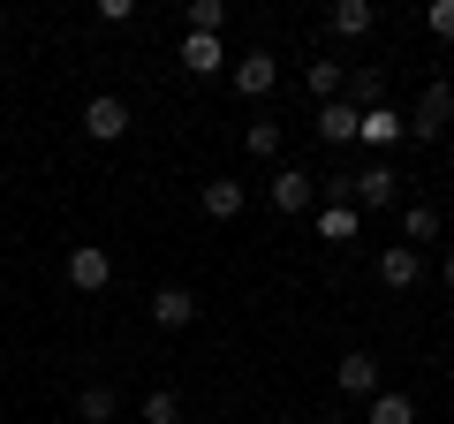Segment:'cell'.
<instances>
[{
  "instance_id": "1",
  "label": "cell",
  "mask_w": 454,
  "mask_h": 424,
  "mask_svg": "<svg viewBox=\"0 0 454 424\" xmlns=\"http://www.w3.org/2000/svg\"><path fill=\"white\" fill-rule=\"evenodd\" d=\"M265 205L280 212V220H295V212L318 205V175H303V167H280L273 182H265Z\"/></svg>"
},
{
  "instance_id": "2",
  "label": "cell",
  "mask_w": 454,
  "mask_h": 424,
  "mask_svg": "<svg viewBox=\"0 0 454 424\" xmlns=\"http://www.w3.org/2000/svg\"><path fill=\"white\" fill-rule=\"evenodd\" d=\"M447 122H454V83H424V91H417V114H409V137L432 145Z\"/></svg>"
},
{
  "instance_id": "3",
  "label": "cell",
  "mask_w": 454,
  "mask_h": 424,
  "mask_svg": "<svg viewBox=\"0 0 454 424\" xmlns=\"http://www.w3.org/2000/svg\"><path fill=\"white\" fill-rule=\"evenodd\" d=\"M348 190H356V212L402 205V175H394V167H364V175H348Z\"/></svg>"
},
{
  "instance_id": "4",
  "label": "cell",
  "mask_w": 454,
  "mask_h": 424,
  "mask_svg": "<svg viewBox=\"0 0 454 424\" xmlns=\"http://www.w3.org/2000/svg\"><path fill=\"white\" fill-rule=\"evenodd\" d=\"M310 130H318V145H356V137H364V114H356V106H348V98H333V106H318V114H310Z\"/></svg>"
},
{
  "instance_id": "5",
  "label": "cell",
  "mask_w": 454,
  "mask_h": 424,
  "mask_svg": "<svg viewBox=\"0 0 454 424\" xmlns=\"http://www.w3.org/2000/svg\"><path fill=\"white\" fill-rule=\"evenodd\" d=\"M106 280H114V258H106V250H98V243H76V250H68V288L98 295V288H106Z\"/></svg>"
},
{
  "instance_id": "6",
  "label": "cell",
  "mask_w": 454,
  "mask_h": 424,
  "mask_svg": "<svg viewBox=\"0 0 454 424\" xmlns=\"http://www.w3.org/2000/svg\"><path fill=\"white\" fill-rule=\"evenodd\" d=\"M83 137H98V145H114V137H129V106L114 91H98L91 106H83Z\"/></svg>"
},
{
  "instance_id": "7",
  "label": "cell",
  "mask_w": 454,
  "mask_h": 424,
  "mask_svg": "<svg viewBox=\"0 0 454 424\" xmlns=\"http://www.w3.org/2000/svg\"><path fill=\"white\" fill-rule=\"evenodd\" d=\"M333 387H340V394H356V402H372V394H379V364L364 357V349H348V357L333 364Z\"/></svg>"
},
{
  "instance_id": "8",
  "label": "cell",
  "mask_w": 454,
  "mask_h": 424,
  "mask_svg": "<svg viewBox=\"0 0 454 424\" xmlns=\"http://www.w3.org/2000/svg\"><path fill=\"white\" fill-rule=\"evenodd\" d=\"M379 280H387V288H417V280H424V258H417V250H409V243H387V250H379Z\"/></svg>"
},
{
  "instance_id": "9",
  "label": "cell",
  "mask_w": 454,
  "mask_h": 424,
  "mask_svg": "<svg viewBox=\"0 0 454 424\" xmlns=\"http://www.w3.org/2000/svg\"><path fill=\"white\" fill-rule=\"evenodd\" d=\"M190 318H197V295L190 288H160V295H152V326H160V334H182Z\"/></svg>"
},
{
  "instance_id": "10",
  "label": "cell",
  "mask_w": 454,
  "mask_h": 424,
  "mask_svg": "<svg viewBox=\"0 0 454 424\" xmlns=\"http://www.w3.org/2000/svg\"><path fill=\"white\" fill-rule=\"evenodd\" d=\"M273 83H280V61H273V53H243V61H235V91H243V98H265Z\"/></svg>"
},
{
  "instance_id": "11",
  "label": "cell",
  "mask_w": 454,
  "mask_h": 424,
  "mask_svg": "<svg viewBox=\"0 0 454 424\" xmlns=\"http://www.w3.org/2000/svg\"><path fill=\"white\" fill-rule=\"evenodd\" d=\"M325 23H333L340 38H372L379 31V8H372V0H333V16H325Z\"/></svg>"
},
{
  "instance_id": "12",
  "label": "cell",
  "mask_w": 454,
  "mask_h": 424,
  "mask_svg": "<svg viewBox=\"0 0 454 424\" xmlns=\"http://www.w3.org/2000/svg\"><path fill=\"white\" fill-rule=\"evenodd\" d=\"M197 205H205L212 220H235V212L250 205V190H243V182H227V175H220V182H205V190H197Z\"/></svg>"
},
{
  "instance_id": "13",
  "label": "cell",
  "mask_w": 454,
  "mask_h": 424,
  "mask_svg": "<svg viewBox=\"0 0 454 424\" xmlns=\"http://www.w3.org/2000/svg\"><path fill=\"white\" fill-rule=\"evenodd\" d=\"M182 68H190V76H220V68H227V46H220V38H182Z\"/></svg>"
},
{
  "instance_id": "14",
  "label": "cell",
  "mask_w": 454,
  "mask_h": 424,
  "mask_svg": "<svg viewBox=\"0 0 454 424\" xmlns=\"http://www.w3.org/2000/svg\"><path fill=\"white\" fill-rule=\"evenodd\" d=\"M402 137H409V114H394V106H372V114H364V145L387 152V145H402Z\"/></svg>"
},
{
  "instance_id": "15",
  "label": "cell",
  "mask_w": 454,
  "mask_h": 424,
  "mask_svg": "<svg viewBox=\"0 0 454 424\" xmlns=\"http://www.w3.org/2000/svg\"><path fill=\"white\" fill-rule=\"evenodd\" d=\"M303 83L318 91V106H333V98H348V68H340V61H310V68H303Z\"/></svg>"
},
{
  "instance_id": "16",
  "label": "cell",
  "mask_w": 454,
  "mask_h": 424,
  "mask_svg": "<svg viewBox=\"0 0 454 424\" xmlns=\"http://www.w3.org/2000/svg\"><path fill=\"white\" fill-rule=\"evenodd\" d=\"M348 106H356V114L387 106V68H356V76H348Z\"/></svg>"
},
{
  "instance_id": "17",
  "label": "cell",
  "mask_w": 454,
  "mask_h": 424,
  "mask_svg": "<svg viewBox=\"0 0 454 424\" xmlns=\"http://www.w3.org/2000/svg\"><path fill=\"white\" fill-rule=\"evenodd\" d=\"M356 220H364L356 205H318V235L325 243H356Z\"/></svg>"
},
{
  "instance_id": "18",
  "label": "cell",
  "mask_w": 454,
  "mask_h": 424,
  "mask_svg": "<svg viewBox=\"0 0 454 424\" xmlns=\"http://www.w3.org/2000/svg\"><path fill=\"white\" fill-rule=\"evenodd\" d=\"M432 235H439V212L432 205H402V243L417 250V243H432Z\"/></svg>"
},
{
  "instance_id": "19",
  "label": "cell",
  "mask_w": 454,
  "mask_h": 424,
  "mask_svg": "<svg viewBox=\"0 0 454 424\" xmlns=\"http://www.w3.org/2000/svg\"><path fill=\"white\" fill-rule=\"evenodd\" d=\"M372 424H417V402H409V394H387V387H379V394H372Z\"/></svg>"
},
{
  "instance_id": "20",
  "label": "cell",
  "mask_w": 454,
  "mask_h": 424,
  "mask_svg": "<svg viewBox=\"0 0 454 424\" xmlns=\"http://www.w3.org/2000/svg\"><path fill=\"white\" fill-rule=\"evenodd\" d=\"M114 409H121V402H114V387H83L76 394V417L83 424H114Z\"/></svg>"
},
{
  "instance_id": "21",
  "label": "cell",
  "mask_w": 454,
  "mask_h": 424,
  "mask_svg": "<svg viewBox=\"0 0 454 424\" xmlns=\"http://www.w3.org/2000/svg\"><path fill=\"white\" fill-rule=\"evenodd\" d=\"M220 23H227V0H190V31L197 38H220Z\"/></svg>"
},
{
  "instance_id": "22",
  "label": "cell",
  "mask_w": 454,
  "mask_h": 424,
  "mask_svg": "<svg viewBox=\"0 0 454 424\" xmlns=\"http://www.w3.org/2000/svg\"><path fill=\"white\" fill-rule=\"evenodd\" d=\"M145 424H182V402H175V387H152V394H145Z\"/></svg>"
},
{
  "instance_id": "23",
  "label": "cell",
  "mask_w": 454,
  "mask_h": 424,
  "mask_svg": "<svg viewBox=\"0 0 454 424\" xmlns=\"http://www.w3.org/2000/svg\"><path fill=\"white\" fill-rule=\"evenodd\" d=\"M258 160H280V122H250V137H243Z\"/></svg>"
},
{
  "instance_id": "24",
  "label": "cell",
  "mask_w": 454,
  "mask_h": 424,
  "mask_svg": "<svg viewBox=\"0 0 454 424\" xmlns=\"http://www.w3.org/2000/svg\"><path fill=\"white\" fill-rule=\"evenodd\" d=\"M424 23H432V38H454V0H432V8H424Z\"/></svg>"
},
{
  "instance_id": "25",
  "label": "cell",
  "mask_w": 454,
  "mask_h": 424,
  "mask_svg": "<svg viewBox=\"0 0 454 424\" xmlns=\"http://www.w3.org/2000/svg\"><path fill=\"white\" fill-rule=\"evenodd\" d=\"M439 280H447V288H454V250H447V265H439Z\"/></svg>"
},
{
  "instance_id": "26",
  "label": "cell",
  "mask_w": 454,
  "mask_h": 424,
  "mask_svg": "<svg viewBox=\"0 0 454 424\" xmlns=\"http://www.w3.org/2000/svg\"><path fill=\"white\" fill-rule=\"evenodd\" d=\"M0 53H8V38H0Z\"/></svg>"
},
{
  "instance_id": "27",
  "label": "cell",
  "mask_w": 454,
  "mask_h": 424,
  "mask_svg": "<svg viewBox=\"0 0 454 424\" xmlns=\"http://www.w3.org/2000/svg\"><path fill=\"white\" fill-rule=\"evenodd\" d=\"M273 424H288V417H273Z\"/></svg>"
}]
</instances>
